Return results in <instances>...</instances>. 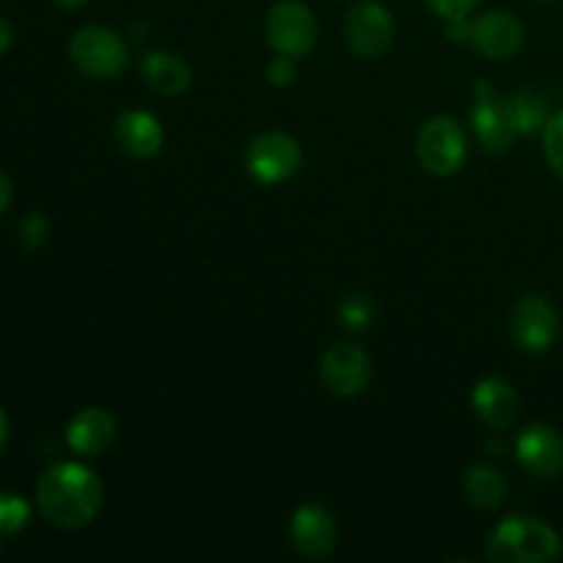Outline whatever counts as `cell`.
<instances>
[{"label":"cell","mask_w":563,"mask_h":563,"mask_svg":"<svg viewBox=\"0 0 563 563\" xmlns=\"http://www.w3.org/2000/svg\"><path fill=\"white\" fill-rule=\"evenodd\" d=\"M69 58L77 69L93 80L119 77L130 64V47L115 31L102 25H88L71 36Z\"/></svg>","instance_id":"3957f363"},{"label":"cell","mask_w":563,"mask_h":563,"mask_svg":"<svg viewBox=\"0 0 563 563\" xmlns=\"http://www.w3.org/2000/svg\"><path fill=\"white\" fill-rule=\"evenodd\" d=\"M465 495L476 509L495 511L506 498V478L495 467L476 465L465 476Z\"/></svg>","instance_id":"ac0fdd59"},{"label":"cell","mask_w":563,"mask_h":563,"mask_svg":"<svg viewBox=\"0 0 563 563\" xmlns=\"http://www.w3.org/2000/svg\"><path fill=\"white\" fill-rule=\"evenodd\" d=\"M31 520V506L20 495H0V533H16Z\"/></svg>","instance_id":"44dd1931"},{"label":"cell","mask_w":563,"mask_h":563,"mask_svg":"<svg viewBox=\"0 0 563 563\" xmlns=\"http://www.w3.org/2000/svg\"><path fill=\"white\" fill-rule=\"evenodd\" d=\"M295 77H297L295 58H284V55H275V58L267 64V80L273 82L275 88L291 86V82H295Z\"/></svg>","instance_id":"cb8c5ba5"},{"label":"cell","mask_w":563,"mask_h":563,"mask_svg":"<svg viewBox=\"0 0 563 563\" xmlns=\"http://www.w3.org/2000/svg\"><path fill=\"white\" fill-rule=\"evenodd\" d=\"M471 44L493 60L515 58L526 44V27L511 11H487L473 22Z\"/></svg>","instance_id":"4fadbf2b"},{"label":"cell","mask_w":563,"mask_h":563,"mask_svg":"<svg viewBox=\"0 0 563 563\" xmlns=\"http://www.w3.org/2000/svg\"><path fill=\"white\" fill-rule=\"evenodd\" d=\"M115 434H119L115 418L108 410L88 407V410L77 412L66 427V445L77 456H102L104 451L113 449Z\"/></svg>","instance_id":"5bb4252c"},{"label":"cell","mask_w":563,"mask_h":563,"mask_svg":"<svg viewBox=\"0 0 563 563\" xmlns=\"http://www.w3.org/2000/svg\"><path fill=\"white\" fill-rule=\"evenodd\" d=\"M544 141V157H548L550 168L555 170V176L563 179V113L550 115L548 126L542 130Z\"/></svg>","instance_id":"7402d4cb"},{"label":"cell","mask_w":563,"mask_h":563,"mask_svg":"<svg viewBox=\"0 0 563 563\" xmlns=\"http://www.w3.org/2000/svg\"><path fill=\"white\" fill-rule=\"evenodd\" d=\"M341 324L352 330H363L374 319V302L366 295H346L339 306Z\"/></svg>","instance_id":"ffe728a7"},{"label":"cell","mask_w":563,"mask_h":563,"mask_svg":"<svg viewBox=\"0 0 563 563\" xmlns=\"http://www.w3.org/2000/svg\"><path fill=\"white\" fill-rule=\"evenodd\" d=\"M9 203H11V179L0 170V214L9 209Z\"/></svg>","instance_id":"83f0119b"},{"label":"cell","mask_w":563,"mask_h":563,"mask_svg":"<svg viewBox=\"0 0 563 563\" xmlns=\"http://www.w3.org/2000/svg\"><path fill=\"white\" fill-rule=\"evenodd\" d=\"M561 553V537L537 517H506L487 542V555L495 563H553Z\"/></svg>","instance_id":"7a4b0ae2"},{"label":"cell","mask_w":563,"mask_h":563,"mask_svg":"<svg viewBox=\"0 0 563 563\" xmlns=\"http://www.w3.org/2000/svg\"><path fill=\"white\" fill-rule=\"evenodd\" d=\"M509 330L515 344L522 352L542 355L559 339V311L553 302L542 295H526L515 302L509 317Z\"/></svg>","instance_id":"52a82bcc"},{"label":"cell","mask_w":563,"mask_h":563,"mask_svg":"<svg viewBox=\"0 0 563 563\" xmlns=\"http://www.w3.org/2000/svg\"><path fill=\"white\" fill-rule=\"evenodd\" d=\"M522 471L537 478H559L563 473V438L548 423H528L515 443Z\"/></svg>","instance_id":"30bf717a"},{"label":"cell","mask_w":563,"mask_h":563,"mask_svg":"<svg viewBox=\"0 0 563 563\" xmlns=\"http://www.w3.org/2000/svg\"><path fill=\"white\" fill-rule=\"evenodd\" d=\"M429 9L443 20H456V16H467L478 5V0H427Z\"/></svg>","instance_id":"d4e9b609"},{"label":"cell","mask_w":563,"mask_h":563,"mask_svg":"<svg viewBox=\"0 0 563 563\" xmlns=\"http://www.w3.org/2000/svg\"><path fill=\"white\" fill-rule=\"evenodd\" d=\"M473 410L487 427L504 432L520 416V396L506 379L487 377L473 388Z\"/></svg>","instance_id":"2e32d148"},{"label":"cell","mask_w":563,"mask_h":563,"mask_svg":"<svg viewBox=\"0 0 563 563\" xmlns=\"http://www.w3.org/2000/svg\"><path fill=\"white\" fill-rule=\"evenodd\" d=\"M445 36L451 38V42H471L473 36V22L467 20V16H456V20H445Z\"/></svg>","instance_id":"484cf974"},{"label":"cell","mask_w":563,"mask_h":563,"mask_svg":"<svg viewBox=\"0 0 563 563\" xmlns=\"http://www.w3.org/2000/svg\"><path fill=\"white\" fill-rule=\"evenodd\" d=\"M344 36L357 58H379L394 44V16L379 0H357L346 14Z\"/></svg>","instance_id":"ba28073f"},{"label":"cell","mask_w":563,"mask_h":563,"mask_svg":"<svg viewBox=\"0 0 563 563\" xmlns=\"http://www.w3.org/2000/svg\"><path fill=\"white\" fill-rule=\"evenodd\" d=\"M471 126L476 141L493 154L509 152V146L517 137L509 99L493 93L487 82H476V104H473Z\"/></svg>","instance_id":"9c48e42d"},{"label":"cell","mask_w":563,"mask_h":563,"mask_svg":"<svg viewBox=\"0 0 563 563\" xmlns=\"http://www.w3.org/2000/svg\"><path fill=\"white\" fill-rule=\"evenodd\" d=\"M53 3H58L60 9H77V5H82L86 0H53Z\"/></svg>","instance_id":"f546056e"},{"label":"cell","mask_w":563,"mask_h":563,"mask_svg":"<svg viewBox=\"0 0 563 563\" xmlns=\"http://www.w3.org/2000/svg\"><path fill=\"white\" fill-rule=\"evenodd\" d=\"M537 3H555V0H537Z\"/></svg>","instance_id":"4dcf8cb0"},{"label":"cell","mask_w":563,"mask_h":563,"mask_svg":"<svg viewBox=\"0 0 563 563\" xmlns=\"http://www.w3.org/2000/svg\"><path fill=\"white\" fill-rule=\"evenodd\" d=\"M302 148L286 132H262L245 148V168L258 185H284L300 170Z\"/></svg>","instance_id":"8992f818"},{"label":"cell","mask_w":563,"mask_h":563,"mask_svg":"<svg viewBox=\"0 0 563 563\" xmlns=\"http://www.w3.org/2000/svg\"><path fill=\"white\" fill-rule=\"evenodd\" d=\"M416 154L427 174L440 176V179L454 176L467 157L465 132L451 115H432L418 132Z\"/></svg>","instance_id":"5b68a950"},{"label":"cell","mask_w":563,"mask_h":563,"mask_svg":"<svg viewBox=\"0 0 563 563\" xmlns=\"http://www.w3.org/2000/svg\"><path fill=\"white\" fill-rule=\"evenodd\" d=\"M11 42H14V27H11L9 20L0 16V55L11 47Z\"/></svg>","instance_id":"4316f807"},{"label":"cell","mask_w":563,"mask_h":563,"mask_svg":"<svg viewBox=\"0 0 563 563\" xmlns=\"http://www.w3.org/2000/svg\"><path fill=\"white\" fill-rule=\"evenodd\" d=\"M115 143L130 157L148 159L163 148L165 130L157 115L148 110H124L115 119Z\"/></svg>","instance_id":"9a60e30c"},{"label":"cell","mask_w":563,"mask_h":563,"mask_svg":"<svg viewBox=\"0 0 563 563\" xmlns=\"http://www.w3.org/2000/svg\"><path fill=\"white\" fill-rule=\"evenodd\" d=\"M264 33H267V42L275 49V55L295 60L308 58L311 49L317 47V16L300 0H280L269 9Z\"/></svg>","instance_id":"277c9868"},{"label":"cell","mask_w":563,"mask_h":563,"mask_svg":"<svg viewBox=\"0 0 563 563\" xmlns=\"http://www.w3.org/2000/svg\"><path fill=\"white\" fill-rule=\"evenodd\" d=\"M47 240V218L42 214H31V218L22 220L20 225V242L25 251H36Z\"/></svg>","instance_id":"603a6c76"},{"label":"cell","mask_w":563,"mask_h":563,"mask_svg":"<svg viewBox=\"0 0 563 563\" xmlns=\"http://www.w3.org/2000/svg\"><path fill=\"white\" fill-rule=\"evenodd\" d=\"M322 379L335 396H361L372 383V361L355 344H333L322 355Z\"/></svg>","instance_id":"7c38bea8"},{"label":"cell","mask_w":563,"mask_h":563,"mask_svg":"<svg viewBox=\"0 0 563 563\" xmlns=\"http://www.w3.org/2000/svg\"><path fill=\"white\" fill-rule=\"evenodd\" d=\"M102 482L80 462H58L47 467L36 484V506L49 526L77 531L102 509Z\"/></svg>","instance_id":"6da1fadb"},{"label":"cell","mask_w":563,"mask_h":563,"mask_svg":"<svg viewBox=\"0 0 563 563\" xmlns=\"http://www.w3.org/2000/svg\"><path fill=\"white\" fill-rule=\"evenodd\" d=\"M511 115H515L517 135H537L548 126L550 113H548V99L537 91H517L515 97H509Z\"/></svg>","instance_id":"d6986e66"},{"label":"cell","mask_w":563,"mask_h":563,"mask_svg":"<svg viewBox=\"0 0 563 563\" xmlns=\"http://www.w3.org/2000/svg\"><path fill=\"white\" fill-rule=\"evenodd\" d=\"M5 440H9V418H5V412L0 410V451H3Z\"/></svg>","instance_id":"f1b7e54d"},{"label":"cell","mask_w":563,"mask_h":563,"mask_svg":"<svg viewBox=\"0 0 563 563\" xmlns=\"http://www.w3.org/2000/svg\"><path fill=\"white\" fill-rule=\"evenodd\" d=\"M289 539L297 555L308 561L328 559L333 553L335 542H339V526H335L333 515L324 506L308 504L291 515L289 522Z\"/></svg>","instance_id":"8fae6325"},{"label":"cell","mask_w":563,"mask_h":563,"mask_svg":"<svg viewBox=\"0 0 563 563\" xmlns=\"http://www.w3.org/2000/svg\"><path fill=\"white\" fill-rule=\"evenodd\" d=\"M141 75L146 80V86L152 91H157L159 97H179L190 88L192 71L187 66L185 58L174 53H163V49H154L141 58Z\"/></svg>","instance_id":"e0dca14e"}]
</instances>
